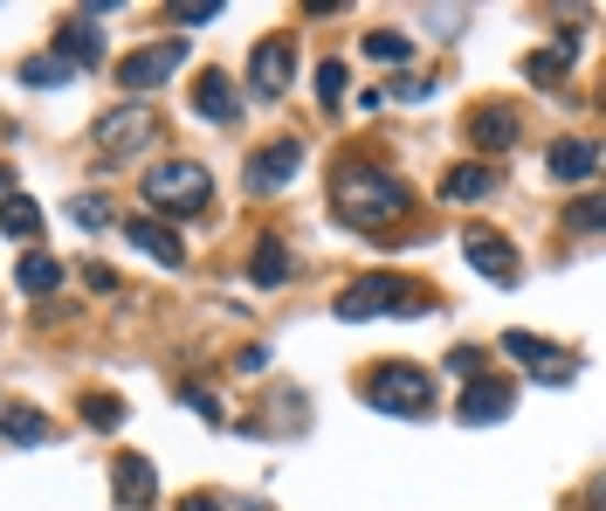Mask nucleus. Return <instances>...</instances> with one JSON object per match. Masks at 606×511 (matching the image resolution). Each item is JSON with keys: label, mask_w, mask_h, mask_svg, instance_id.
Here are the masks:
<instances>
[{"label": "nucleus", "mask_w": 606, "mask_h": 511, "mask_svg": "<svg viewBox=\"0 0 606 511\" xmlns=\"http://www.w3.org/2000/svg\"><path fill=\"white\" fill-rule=\"evenodd\" d=\"M331 215L345 228H365V236H373V228L407 215V187L393 181L386 166H338L331 173Z\"/></svg>", "instance_id": "1"}, {"label": "nucleus", "mask_w": 606, "mask_h": 511, "mask_svg": "<svg viewBox=\"0 0 606 511\" xmlns=\"http://www.w3.org/2000/svg\"><path fill=\"white\" fill-rule=\"evenodd\" d=\"M145 200H152V215H200L214 200V173L200 160H159L145 173Z\"/></svg>", "instance_id": "2"}, {"label": "nucleus", "mask_w": 606, "mask_h": 511, "mask_svg": "<svg viewBox=\"0 0 606 511\" xmlns=\"http://www.w3.org/2000/svg\"><path fill=\"white\" fill-rule=\"evenodd\" d=\"M365 401L379 407V415H400V422H420L434 407V380L420 373V367H407V360H393V367H379L373 380H365Z\"/></svg>", "instance_id": "3"}, {"label": "nucleus", "mask_w": 606, "mask_h": 511, "mask_svg": "<svg viewBox=\"0 0 606 511\" xmlns=\"http://www.w3.org/2000/svg\"><path fill=\"white\" fill-rule=\"evenodd\" d=\"M379 312H420L414 304V291L400 284L393 270H373V276H359V284H345L338 291V318H379Z\"/></svg>", "instance_id": "4"}, {"label": "nucleus", "mask_w": 606, "mask_h": 511, "mask_svg": "<svg viewBox=\"0 0 606 511\" xmlns=\"http://www.w3.org/2000/svg\"><path fill=\"white\" fill-rule=\"evenodd\" d=\"M159 132H166V118L152 105H124V111H111L97 124V152H103V160H131V152H145Z\"/></svg>", "instance_id": "5"}, {"label": "nucleus", "mask_w": 606, "mask_h": 511, "mask_svg": "<svg viewBox=\"0 0 606 511\" xmlns=\"http://www.w3.org/2000/svg\"><path fill=\"white\" fill-rule=\"evenodd\" d=\"M297 166H304V139H276V145H262L255 160H249V173H242V187L249 194H283L289 181H297Z\"/></svg>", "instance_id": "6"}, {"label": "nucleus", "mask_w": 606, "mask_h": 511, "mask_svg": "<svg viewBox=\"0 0 606 511\" xmlns=\"http://www.w3.org/2000/svg\"><path fill=\"white\" fill-rule=\"evenodd\" d=\"M187 63V42H152V48H131L118 63V84L124 90H152V84H173V69Z\"/></svg>", "instance_id": "7"}, {"label": "nucleus", "mask_w": 606, "mask_h": 511, "mask_svg": "<svg viewBox=\"0 0 606 511\" xmlns=\"http://www.w3.org/2000/svg\"><path fill=\"white\" fill-rule=\"evenodd\" d=\"M517 407V394H510V380H489V373H476L462 388V401H455V415L469 422V428H489V422H504Z\"/></svg>", "instance_id": "8"}, {"label": "nucleus", "mask_w": 606, "mask_h": 511, "mask_svg": "<svg viewBox=\"0 0 606 511\" xmlns=\"http://www.w3.org/2000/svg\"><path fill=\"white\" fill-rule=\"evenodd\" d=\"M289 76H297V48H289L283 35L255 42V56H249V84H255V97H283V90H289Z\"/></svg>", "instance_id": "9"}, {"label": "nucleus", "mask_w": 606, "mask_h": 511, "mask_svg": "<svg viewBox=\"0 0 606 511\" xmlns=\"http://www.w3.org/2000/svg\"><path fill=\"white\" fill-rule=\"evenodd\" d=\"M56 63H69V69H97V56H103V29H97V14H69L63 29H56V48H48Z\"/></svg>", "instance_id": "10"}, {"label": "nucleus", "mask_w": 606, "mask_h": 511, "mask_svg": "<svg viewBox=\"0 0 606 511\" xmlns=\"http://www.w3.org/2000/svg\"><path fill=\"white\" fill-rule=\"evenodd\" d=\"M462 256H469V270H476V276H489V284H517V256H510L504 236H489V228H469Z\"/></svg>", "instance_id": "11"}, {"label": "nucleus", "mask_w": 606, "mask_h": 511, "mask_svg": "<svg viewBox=\"0 0 606 511\" xmlns=\"http://www.w3.org/2000/svg\"><path fill=\"white\" fill-rule=\"evenodd\" d=\"M124 242H131V249H145L152 263H173V270H179V256H187L179 228H166L159 215H131V221H124Z\"/></svg>", "instance_id": "12"}, {"label": "nucleus", "mask_w": 606, "mask_h": 511, "mask_svg": "<svg viewBox=\"0 0 606 511\" xmlns=\"http://www.w3.org/2000/svg\"><path fill=\"white\" fill-rule=\"evenodd\" d=\"M194 111L207 124H234L242 118V90L228 84V69H200V84H194Z\"/></svg>", "instance_id": "13"}, {"label": "nucleus", "mask_w": 606, "mask_h": 511, "mask_svg": "<svg viewBox=\"0 0 606 511\" xmlns=\"http://www.w3.org/2000/svg\"><path fill=\"white\" fill-rule=\"evenodd\" d=\"M504 352H510V360H524L538 380H565L572 373V360L551 339H538V331H504Z\"/></svg>", "instance_id": "14"}, {"label": "nucleus", "mask_w": 606, "mask_h": 511, "mask_svg": "<svg viewBox=\"0 0 606 511\" xmlns=\"http://www.w3.org/2000/svg\"><path fill=\"white\" fill-rule=\"evenodd\" d=\"M111 498L124 511H145L152 498H159V477H152L145 456H118V464H111Z\"/></svg>", "instance_id": "15"}, {"label": "nucleus", "mask_w": 606, "mask_h": 511, "mask_svg": "<svg viewBox=\"0 0 606 511\" xmlns=\"http://www.w3.org/2000/svg\"><path fill=\"white\" fill-rule=\"evenodd\" d=\"M469 139H476L483 152H510V139H517V118L504 111V105H476L469 111V124H462Z\"/></svg>", "instance_id": "16"}, {"label": "nucleus", "mask_w": 606, "mask_h": 511, "mask_svg": "<svg viewBox=\"0 0 606 511\" xmlns=\"http://www.w3.org/2000/svg\"><path fill=\"white\" fill-rule=\"evenodd\" d=\"M496 194V166H448L441 173V200H462V208H469V200H489Z\"/></svg>", "instance_id": "17"}, {"label": "nucleus", "mask_w": 606, "mask_h": 511, "mask_svg": "<svg viewBox=\"0 0 606 511\" xmlns=\"http://www.w3.org/2000/svg\"><path fill=\"white\" fill-rule=\"evenodd\" d=\"M593 173H599V145H593V139L551 145V181H593Z\"/></svg>", "instance_id": "18"}, {"label": "nucleus", "mask_w": 606, "mask_h": 511, "mask_svg": "<svg viewBox=\"0 0 606 511\" xmlns=\"http://www.w3.org/2000/svg\"><path fill=\"white\" fill-rule=\"evenodd\" d=\"M0 236H21V242L42 236V208L29 194H0Z\"/></svg>", "instance_id": "19"}, {"label": "nucleus", "mask_w": 606, "mask_h": 511, "mask_svg": "<svg viewBox=\"0 0 606 511\" xmlns=\"http://www.w3.org/2000/svg\"><path fill=\"white\" fill-rule=\"evenodd\" d=\"M0 436L21 443V449H42L48 443V422L35 415V407H8V415H0Z\"/></svg>", "instance_id": "20"}, {"label": "nucleus", "mask_w": 606, "mask_h": 511, "mask_svg": "<svg viewBox=\"0 0 606 511\" xmlns=\"http://www.w3.org/2000/svg\"><path fill=\"white\" fill-rule=\"evenodd\" d=\"M14 284L29 291V297H48V291L63 284V263H56V256H21V276H14Z\"/></svg>", "instance_id": "21"}, {"label": "nucleus", "mask_w": 606, "mask_h": 511, "mask_svg": "<svg viewBox=\"0 0 606 511\" xmlns=\"http://www.w3.org/2000/svg\"><path fill=\"white\" fill-rule=\"evenodd\" d=\"M14 76H21V84H29V90H56V84H69L76 69H69V63H56V56H29V63L14 69Z\"/></svg>", "instance_id": "22"}, {"label": "nucleus", "mask_w": 606, "mask_h": 511, "mask_svg": "<svg viewBox=\"0 0 606 511\" xmlns=\"http://www.w3.org/2000/svg\"><path fill=\"white\" fill-rule=\"evenodd\" d=\"M249 276H255V284H283V276H289V256H283V242H255V256H249Z\"/></svg>", "instance_id": "23"}, {"label": "nucleus", "mask_w": 606, "mask_h": 511, "mask_svg": "<svg viewBox=\"0 0 606 511\" xmlns=\"http://www.w3.org/2000/svg\"><path fill=\"white\" fill-rule=\"evenodd\" d=\"M572 48H579V42L565 35L559 48H544V56H531V63H524V76H531V84H551V76H559V69L572 63Z\"/></svg>", "instance_id": "24"}, {"label": "nucleus", "mask_w": 606, "mask_h": 511, "mask_svg": "<svg viewBox=\"0 0 606 511\" xmlns=\"http://www.w3.org/2000/svg\"><path fill=\"white\" fill-rule=\"evenodd\" d=\"M84 422L90 428H124V401L118 394H84Z\"/></svg>", "instance_id": "25"}, {"label": "nucleus", "mask_w": 606, "mask_h": 511, "mask_svg": "<svg viewBox=\"0 0 606 511\" xmlns=\"http://www.w3.org/2000/svg\"><path fill=\"white\" fill-rule=\"evenodd\" d=\"M69 221L76 228H103V221H111V200H103V194H76L69 200Z\"/></svg>", "instance_id": "26"}, {"label": "nucleus", "mask_w": 606, "mask_h": 511, "mask_svg": "<svg viewBox=\"0 0 606 511\" xmlns=\"http://www.w3.org/2000/svg\"><path fill=\"white\" fill-rule=\"evenodd\" d=\"M365 56H373V63H407V35L373 29V35H365Z\"/></svg>", "instance_id": "27"}, {"label": "nucleus", "mask_w": 606, "mask_h": 511, "mask_svg": "<svg viewBox=\"0 0 606 511\" xmlns=\"http://www.w3.org/2000/svg\"><path fill=\"white\" fill-rule=\"evenodd\" d=\"M228 8H221V0H187V8H173V21H179V29H207V21H221Z\"/></svg>", "instance_id": "28"}, {"label": "nucleus", "mask_w": 606, "mask_h": 511, "mask_svg": "<svg viewBox=\"0 0 606 511\" xmlns=\"http://www.w3.org/2000/svg\"><path fill=\"white\" fill-rule=\"evenodd\" d=\"M565 221L579 228V236H593V228H599V194H579L572 208H565Z\"/></svg>", "instance_id": "29"}, {"label": "nucleus", "mask_w": 606, "mask_h": 511, "mask_svg": "<svg viewBox=\"0 0 606 511\" xmlns=\"http://www.w3.org/2000/svg\"><path fill=\"white\" fill-rule=\"evenodd\" d=\"M318 97H324V105H338V97H345V63H318Z\"/></svg>", "instance_id": "30"}, {"label": "nucleus", "mask_w": 606, "mask_h": 511, "mask_svg": "<svg viewBox=\"0 0 606 511\" xmlns=\"http://www.w3.org/2000/svg\"><path fill=\"white\" fill-rule=\"evenodd\" d=\"M448 373L476 380V373H483V352H476V346H455V352H448Z\"/></svg>", "instance_id": "31"}, {"label": "nucleus", "mask_w": 606, "mask_h": 511, "mask_svg": "<svg viewBox=\"0 0 606 511\" xmlns=\"http://www.w3.org/2000/svg\"><path fill=\"white\" fill-rule=\"evenodd\" d=\"M84 284H90L97 297H111V291H118V276H111V270H103V263H90V270H84Z\"/></svg>", "instance_id": "32"}, {"label": "nucleus", "mask_w": 606, "mask_h": 511, "mask_svg": "<svg viewBox=\"0 0 606 511\" xmlns=\"http://www.w3.org/2000/svg\"><path fill=\"white\" fill-rule=\"evenodd\" d=\"M179 394H187V401L200 407V415H207V422H221V401H214V394H207V388H179Z\"/></svg>", "instance_id": "33"}, {"label": "nucleus", "mask_w": 606, "mask_h": 511, "mask_svg": "<svg viewBox=\"0 0 606 511\" xmlns=\"http://www.w3.org/2000/svg\"><path fill=\"white\" fill-rule=\"evenodd\" d=\"M234 367H242V373H262V367H269V352H262V346H242V360H234Z\"/></svg>", "instance_id": "34"}, {"label": "nucleus", "mask_w": 606, "mask_h": 511, "mask_svg": "<svg viewBox=\"0 0 606 511\" xmlns=\"http://www.w3.org/2000/svg\"><path fill=\"white\" fill-rule=\"evenodd\" d=\"M179 511H221V498H207V491H194V498H179Z\"/></svg>", "instance_id": "35"}]
</instances>
